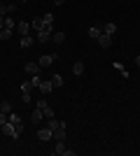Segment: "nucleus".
Masks as SVG:
<instances>
[{
	"instance_id": "f257e3e1",
	"label": "nucleus",
	"mask_w": 140,
	"mask_h": 156,
	"mask_svg": "<svg viewBox=\"0 0 140 156\" xmlns=\"http://www.w3.org/2000/svg\"><path fill=\"white\" fill-rule=\"evenodd\" d=\"M0 130H2V133H5L7 137H14V140H16V137H19V133H21V130L16 128L14 124H9V121H5V124L0 126Z\"/></svg>"
},
{
	"instance_id": "f03ea898",
	"label": "nucleus",
	"mask_w": 140,
	"mask_h": 156,
	"mask_svg": "<svg viewBox=\"0 0 140 156\" xmlns=\"http://www.w3.org/2000/svg\"><path fill=\"white\" fill-rule=\"evenodd\" d=\"M35 107H40V110H42V117H47V119H52V117H54V110H52V105L47 103L45 98H40Z\"/></svg>"
},
{
	"instance_id": "7ed1b4c3",
	"label": "nucleus",
	"mask_w": 140,
	"mask_h": 156,
	"mask_svg": "<svg viewBox=\"0 0 140 156\" xmlns=\"http://www.w3.org/2000/svg\"><path fill=\"white\" fill-rule=\"evenodd\" d=\"M59 58V54H45V56H40V68H52V63Z\"/></svg>"
},
{
	"instance_id": "20e7f679",
	"label": "nucleus",
	"mask_w": 140,
	"mask_h": 156,
	"mask_svg": "<svg viewBox=\"0 0 140 156\" xmlns=\"http://www.w3.org/2000/svg\"><path fill=\"white\" fill-rule=\"evenodd\" d=\"M96 42H98V47H103V49H110V47H112V35L100 33L98 37H96Z\"/></svg>"
},
{
	"instance_id": "39448f33",
	"label": "nucleus",
	"mask_w": 140,
	"mask_h": 156,
	"mask_svg": "<svg viewBox=\"0 0 140 156\" xmlns=\"http://www.w3.org/2000/svg\"><path fill=\"white\" fill-rule=\"evenodd\" d=\"M7 121H9V124H14L19 130H23V121H21V117L16 114V112H9V114H7Z\"/></svg>"
},
{
	"instance_id": "423d86ee",
	"label": "nucleus",
	"mask_w": 140,
	"mask_h": 156,
	"mask_svg": "<svg viewBox=\"0 0 140 156\" xmlns=\"http://www.w3.org/2000/svg\"><path fill=\"white\" fill-rule=\"evenodd\" d=\"M54 137V130L47 126V128H40L38 130V140H42V142H47V140H52Z\"/></svg>"
},
{
	"instance_id": "0eeeda50",
	"label": "nucleus",
	"mask_w": 140,
	"mask_h": 156,
	"mask_svg": "<svg viewBox=\"0 0 140 156\" xmlns=\"http://www.w3.org/2000/svg\"><path fill=\"white\" fill-rule=\"evenodd\" d=\"M16 12V5H5V2H0V16H9V14Z\"/></svg>"
},
{
	"instance_id": "6e6552de",
	"label": "nucleus",
	"mask_w": 140,
	"mask_h": 156,
	"mask_svg": "<svg viewBox=\"0 0 140 156\" xmlns=\"http://www.w3.org/2000/svg\"><path fill=\"white\" fill-rule=\"evenodd\" d=\"M38 40H40L42 44L49 42V40H52V28H42V30H38Z\"/></svg>"
},
{
	"instance_id": "1a4fd4ad",
	"label": "nucleus",
	"mask_w": 140,
	"mask_h": 156,
	"mask_svg": "<svg viewBox=\"0 0 140 156\" xmlns=\"http://www.w3.org/2000/svg\"><path fill=\"white\" fill-rule=\"evenodd\" d=\"M31 121H33V126H38L42 121V110H40V107H35V110L31 112Z\"/></svg>"
},
{
	"instance_id": "9d476101",
	"label": "nucleus",
	"mask_w": 140,
	"mask_h": 156,
	"mask_svg": "<svg viewBox=\"0 0 140 156\" xmlns=\"http://www.w3.org/2000/svg\"><path fill=\"white\" fill-rule=\"evenodd\" d=\"M103 33H105V35H114V33H117V23H112V21H107V23H103Z\"/></svg>"
},
{
	"instance_id": "9b49d317",
	"label": "nucleus",
	"mask_w": 140,
	"mask_h": 156,
	"mask_svg": "<svg viewBox=\"0 0 140 156\" xmlns=\"http://www.w3.org/2000/svg\"><path fill=\"white\" fill-rule=\"evenodd\" d=\"M40 70H42L40 63H35V61L33 63H26V72H31V75H40Z\"/></svg>"
},
{
	"instance_id": "f8f14e48",
	"label": "nucleus",
	"mask_w": 140,
	"mask_h": 156,
	"mask_svg": "<svg viewBox=\"0 0 140 156\" xmlns=\"http://www.w3.org/2000/svg\"><path fill=\"white\" fill-rule=\"evenodd\" d=\"M54 137H56V140H66V124H63V121H61L59 128L54 130Z\"/></svg>"
},
{
	"instance_id": "ddd939ff",
	"label": "nucleus",
	"mask_w": 140,
	"mask_h": 156,
	"mask_svg": "<svg viewBox=\"0 0 140 156\" xmlns=\"http://www.w3.org/2000/svg\"><path fill=\"white\" fill-rule=\"evenodd\" d=\"M66 151H68L66 142H63V140H56V147H54V154H63V156H66Z\"/></svg>"
},
{
	"instance_id": "4468645a",
	"label": "nucleus",
	"mask_w": 140,
	"mask_h": 156,
	"mask_svg": "<svg viewBox=\"0 0 140 156\" xmlns=\"http://www.w3.org/2000/svg\"><path fill=\"white\" fill-rule=\"evenodd\" d=\"M52 42H54V44H63V42H66V33H54V35H52Z\"/></svg>"
},
{
	"instance_id": "2eb2a0df",
	"label": "nucleus",
	"mask_w": 140,
	"mask_h": 156,
	"mask_svg": "<svg viewBox=\"0 0 140 156\" xmlns=\"http://www.w3.org/2000/svg\"><path fill=\"white\" fill-rule=\"evenodd\" d=\"M16 30H19V35H28V30H31V26H28L26 21H19V23H16Z\"/></svg>"
},
{
	"instance_id": "dca6fc26",
	"label": "nucleus",
	"mask_w": 140,
	"mask_h": 156,
	"mask_svg": "<svg viewBox=\"0 0 140 156\" xmlns=\"http://www.w3.org/2000/svg\"><path fill=\"white\" fill-rule=\"evenodd\" d=\"M38 89H40L42 93H49L54 89V84H52V79H49V82H40V86H38Z\"/></svg>"
},
{
	"instance_id": "f3484780",
	"label": "nucleus",
	"mask_w": 140,
	"mask_h": 156,
	"mask_svg": "<svg viewBox=\"0 0 140 156\" xmlns=\"http://www.w3.org/2000/svg\"><path fill=\"white\" fill-rule=\"evenodd\" d=\"M42 23H45V28H52V26H54V14H52V12L45 14V16H42Z\"/></svg>"
},
{
	"instance_id": "a211bd4d",
	"label": "nucleus",
	"mask_w": 140,
	"mask_h": 156,
	"mask_svg": "<svg viewBox=\"0 0 140 156\" xmlns=\"http://www.w3.org/2000/svg\"><path fill=\"white\" fill-rule=\"evenodd\" d=\"M100 33H103V28H100V26H91V28H89V37H91V40H96V37L100 35Z\"/></svg>"
},
{
	"instance_id": "6ab92c4d",
	"label": "nucleus",
	"mask_w": 140,
	"mask_h": 156,
	"mask_svg": "<svg viewBox=\"0 0 140 156\" xmlns=\"http://www.w3.org/2000/svg\"><path fill=\"white\" fill-rule=\"evenodd\" d=\"M73 75H84V63H82V61H77V63L73 65Z\"/></svg>"
},
{
	"instance_id": "aec40b11",
	"label": "nucleus",
	"mask_w": 140,
	"mask_h": 156,
	"mask_svg": "<svg viewBox=\"0 0 140 156\" xmlns=\"http://www.w3.org/2000/svg\"><path fill=\"white\" fill-rule=\"evenodd\" d=\"M31 44H33V37H31V35H21V47H23V49H28Z\"/></svg>"
},
{
	"instance_id": "412c9836",
	"label": "nucleus",
	"mask_w": 140,
	"mask_h": 156,
	"mask_svg": "<svg viewBox=\"0 0 140 156\" xmlns=\"http://www.w3.org/2000/svg\"><path fill=\"white\" fill-rule=\"evenodd\" d=\"M52 84H54V89L63 86V77H61V75H52Z\"/></svg>"
},
{
	"instance_id": "4be33fe9",
	"label": "nucleus",
	"mask_w": 140,
	"mask_h": 156,
	"mask_svg": "<svg viewBox=\"0 0 140 156\" xmlns=\"http://www.w3.org/2000/svg\"><path fill=\"white\" fill-rule=\"evenodd\" d=\"M0 112H5V114H9V112H12V105H9V100H2V103H0Z\"/></svg>"
},
{
	"instance_id": "5701e85b",
	"label": "nucleus",
	"mask_w": 140,
	"mask_h": 156,
	"mask_svg": "<svg viewBox=\"0 0 140 156\" xmlns=\"http://www.w3.org/2000/svg\"><path fill=\"white\" fill-rule=\"evenodd\" d=\"M42 28H45V23H42V16H40V19H33V30L38 33V30H42Z\"/></svg>"
},
{
	"instance_id": "b1692460",
	"label": "nucleus",
	"mask_w": 140,
	"mask_h": 156,
	"mask_svg": "<svg viewBox=\"0 0 140 156\" xmlns=\"http://www.w3.org/2000/svg\"><path fill=\"white\" fill-rule=\"evenodd\" d=\"M12 37V28H2L0 30V40H9Z\"/></svg>"
},
{
	"instance_id": "393cba45",
	"label": "nucleus",
	"mask_w": 140,
	"mask_h": 156,
	"mask_svg": "<svg viewBox=\"0 0 140 156\" xmlns=\"http://www.w3.org/2000/svg\"><path fill=\"white\" fill-rule=\"evenodd\" d=\"M33 82H23V84H21V91H23V93H31V91H33Z\"/></svg>"
},
{
	"instance_id": "a878e982",
	"label": "nucleus",
	"mask_w": 140,
	"mask_h": 156,
	"mask_svg": "<svg viewBox=\"0 0 140 156\" xmlns=\"http://www.w3.org/2000/svg\"><path fill=\"white\" fill-rule=\"evenodd\" d=\"M59 126H61V121H59V119H49V128H52V130H56V128H59Z\"/></svg>"
},
{
	"instance_id": "bb28decb",
	"label": "nucleus",
	"mask_w": 140,
	"mask_h": 156,
	"mask_svg": "<svg viewBox=\"0 0 140 156\" xmlns=\"http://www.w3.org/2000/svg\"><path fill=\"white\" fill-rule=\"evenodd\" d=\"M5 28H12L14 30V19L12 16H5Z\"/></svg>"
},
{
	"instance_id": "cd10ccee",
	"label": "nucleus",
	"mask_w": 140,
	"mask_h": 156,
	"mask_svg": "<svg viewBox=\"0 0 140 156\" xmlns=\"http://www.w3.org/2000/svg\"><path fill=\"white\" fill-rule=\"evenodd\" d=\"M114 68H117V70H119L121 75H124V77H128V72H126V68H124V65H121V63H114Z\"/></svg>"
},
{
	"instance_id": "c85d7f7f",
	"label": "nucleus",
	"mask_w": 140,
	"mask_h": 156,
	"mask_svg": "<svg viewBox=\"0 0 140 156\" xmlns=\"http://www.w3.org/2000/svg\"><path fill=\"white\" fill-rule=\"evenodd\" d=\"M21 100H23V103L28 105V103H31V93H23V96H21Z\"/></svg>"
},
{
	"instance_id": "c756f323",
	"label": "nucleus",
	"mask_w": 140,
	"mask_h": 156,
	"mask_svg": "<svg viewBox=\"0 0 140 156\" xmlns=\"http://www.w3.org/2000/svg\"><path fill=\"white\" fill-rule=\"evenodd\" d=\"M5 121H7V114H5V112H0V126L5 124Z\"/></svg>"
},
{
	"instance_id": "7c9ffc66",
	"label": "nucleus",
	"mask_w": 140,
	"mask_h": 156,
	"mask_svg": "<svg viewBox=\"0 0 140 156\" xmlns=\"http://www.w3.org/2000/svg\"><path fill=\"white\" fill-rule=\"evenodd\" d=\"M5 28V16H0V30Z\"/></svg>"
},
{
	"instance_id": "2f4dec72",
	"label": "nucleus",
	"mask_w": 140,
	"mask_h": 156,
	"mask_svg": "<svg viewBox=\"0 0 140 156\" xmlns=\"http://www.w3.org/2000/svg\"><path fill=\"white\" fill-rule=\"evenodd\" d=\"M63 2H66V0H54V5H63Z\"/></svg>"
},
{
	"instance_id": "473e14b6",
	"label": "nucleus",
	"mask_w": 140,
	"mask_h": 156,
	"mask_svg": "<svg viewBox=\"0 0 140 156\" xmlns=\"http://www.w3.org/2000/svg\"><path fill=\"white\" fill-rule=\"evenodd\" d=\"M21 2H26V0H21Z\"/></svg>"
}]
</instances>
